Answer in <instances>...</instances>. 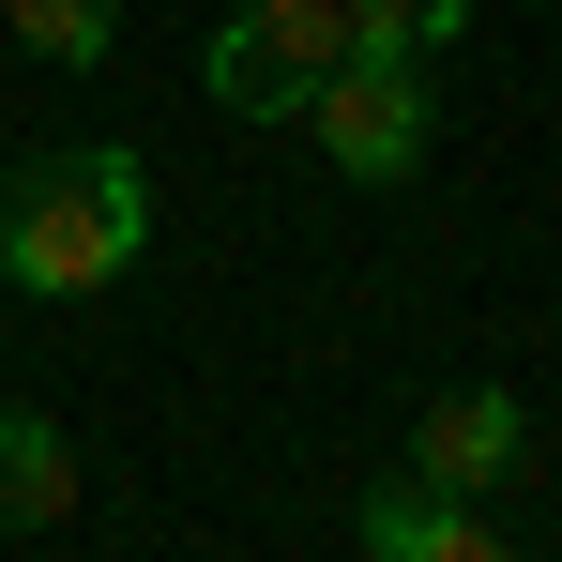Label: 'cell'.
Masks as SVG:
<instances>
[{
	"label": "cell",
	"mask_w": 562,
	"mask_h": 562,
	"mask_svg": "<svg viewBox=\"0 0 562 562\" xmlns=\"http://www.w3.org/2000/svg\"><path fill=\"white\" fill-rule=\"evenodd\" d=\"M517 457H532V411H517L502 380H457V395L411 426V471H426V486H457V502H471V486H502Z\"/></svg>",
	"instance_id": "4"
},
{
	"label": "cell",
	"mask_w": 562,
	"mask_h": 562,
	"mask_svg": "<svg viewBox=\"0 0 562 562\" xmlns=\"http://www.w3.org/2000/svg\"><path fill=\"white\" fill-rule=\"evenodd\" d=\"M304 137H319V153H335L350 183H411V168H426V77L350 46V61H335V77L304 92Z\"/></svg>",
	"instance_id": "3"
},
{
	"label": "cell",
	"mask_w": 562,
	"mask_h": 562,
	"mask_svg": "<svg viewBox=\"0 0 562 562\" xmlns=\"http://www.w3.org/2000/svg\"><path fill=\"white\" fill-rule=\"evenodd\" d=\"M0 15H15V46H31V61H61V77H92L106 31H122V0H0Z\"/></svg>",
	"instance_id": "7"
},
{
	"label": "cell",
	"mask_w": 562,
	"mask_h": 562,
	"mask_svg": "<svg viewBox=\"0 0 562 562\" xmlns=\"http://www.w3.org/2000/svg\"><path fill=\"white\" fill-rule=\"evenodd\" d=\"M457 15L471 0H350V46H366V61H411V46H441Z\"/></svg>",
	"instance_id": "8"
},
{
	"label": "cell",
	"mask_w": 562,
	"mask_h": 562,
	"mask_svg": "<svg viewBox=\"0 0 562 562\" xmlns=\"http://www.w3.org/2000/svg\"><path fill=\"white\" fill-rule=\"evenodd\" d=\"M366 548H380V562H486V548H502V517H471L457 486L395 471V486H366Z\"/></svg>",
	"instance_id": "5"
},
{
	"label": "cell",
	"mask_w": 562,
	"mask_h": 562,
	"mask_svg": "<svg viewBox=\"0 0 562 562\" xmlns=\"http://www.w3.org/2000/svg\"><path fill=\"white\" fill-rule=\"evenodd\" d=\"M77 517V441L46 411H0V532H61Z\"/></svg>",
	"instance_id": "6"
},
{
	"label": "cell",
	"mask_w": 562,
	"mask_h": 562,
	"mask_svg": "<svg viewBox=\"0 0 562 562\" xmlns=\"http://www.w3.org/2000/svg\"><path fill=\"white\" fill-rule=\"evenodd\" d=\"M153 244V168L137 153H31L0 183V274L31 304H77Z\"/></svg>",
	"instance_id": "1"
},
{
	"label": "cell",
	"mask_w": 562,
	"mask_h": 562,
	"mask_svg": "<svg viewBox=\"0 0 562 562\" xmlns=\"http://www.w3.org/2000/svg\"><path fill=\"white\" fill-rule=\"evenodd\" d=\"M350 61V0H244L213 31V106L244 122H304V92Z\"/></svg>",
	"instance_id": "2"
}]
</instances>
